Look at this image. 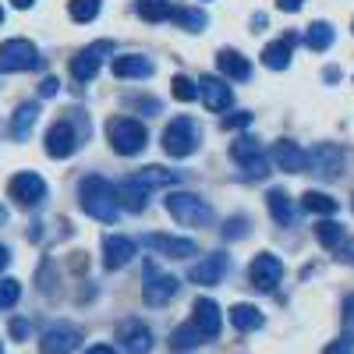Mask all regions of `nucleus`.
<instances>
[{"label": "nucleus", "instance_id": "3", "mask_svg": "<svg viewBox=\"0 0 354 354\" xmlns=\"http://www.w3.org/2000/svg\"><path fill=\"white\" fill-rule=\"evenodd\" d=\"M198 142H202V128L195 117H174V121L163 128V149L167 156H177V160H185L198 149Z\"/></svg>", "mask_w": 354, "mask_h": 354}, {"label": "nucleus", "instance_id": "20", "mask_svg": "<svg viewBox=\"0 0 354 354\" xmlns=\"http://www.w3.org/2000/svg\"><path fill=\"white\" fill-rule=\"evenodd\" d=\"M113 192H117V205H121V209H128V213H142L145 205H149V198H145V195H149V188L135 185L131 177H128V181H121Z\"/></svg>", "mask_w": 354, "mask_h": 354}, {"label": "nucleus", "instance_id": "44", "mask_svg": "<svg viewBox=\"0 0 354 354\" xmlns=\"http://www.w3.org/2000/svg\"><path fill=\"white\" fill-rule=\"evenodd\" d=\"M301 4H305V0H277V8H280V11H287V15L301 11Z\"/></svg>", "mask_w": 354, "mask_h": 354}, {"label": "nucleus", "instance_id": "38", "mask_svg": "<svg viewBox=\"0 0 354 354\" xmlns=\"http://www.w3.org/2000/svg\"><path fill=\"white\" fill-rule=\"evenodd\" d=\"M245 177H252V181H262V177H270V163H266V156H255L245 163Z\"/></svg>", "mask_w": 354, "mask_h": 354}, {"label": "nucleus", "instance_id": "24", "mask_svg": "<svg viewBox=\"0 0 354 354\" xmlns=\"http://www.w3.org/2000/svg\"><path fill=\"white\" fill-rule=\"evenodd\" d=\"M216 64H220V71H223L227 78H238V82H245V78L252 75V64H248V57H241L238 50H220Z\"/></svg>", "mask_w": 354, "mask_h": 354}, {"label": "nucleus", "instance_id": "47", "mask_svg": "<svg viewBox=\"0 0 354 354\" xmlns=\"http://www.w3.org/2000/svg\"><path fill=\"white\" fill-rule=\"evenodd\" d=\"M8 262H11V255H8V248H4V245H0V270H4Z\"/></svg>", "mask_w": 354, "mask_h": 354}, {"label": "nucleus", "instance_id": "10", "mask_svg": "<svg viewBox=\"0 0 354 354\" xmlns=\"http://www.w3.org/2000/svg\"><path fill=\"white\" fill-rule=\"evenodd\" d=\"M82 135L71 128V121H57L50 131H46V156L53 160H68L75 149H78Z\"/></svg>", "mask_w": 354, "mask_h": 354}, {"label": "nucleus", "instance_id": "4", "mask_svg": "<svg viewBox=\"0 0 354 354\" xmlns=\"http://www.w3.org/2000/svg\"><path fill=\"white\" fill-rule=\"evenodd\" d=\"M167 213L185 223V227H205L213 220V209L205 205V198H198L195 192H167Z\"/></svg>", "mask_w": 354, "mask_h": 354}, {"label": "nucleus", "instance_id": "48", "mask_svg": "<svg viewBox=\"0 0 354 354\" xmlns=\"http://www.w3.org/2000/svg\"><path fill=\"white\" fill-rule=\"evenodd\" d=\"M11 4H15V8H21V11H25V8H32V4H36V0H11Z\"/></svg>", "mask_w": 354, "mask_h": 354}, {"label": "nucleus", "instance_id": "22", "mask_svg": "<svg viewBox=\"0 0 354 354\" xmlns=\"http://www.w3.org/2000/svg\"><path fill=\"white\" fill-rule=\"evenodd\" d=\"M121 340H124V351L128 354H145V351L153 347V333L145 330L142 322H135V319L121 326Z\"/></svg>", "mask_w": 354, "mask_h": 354}, {"label": "nucleus", "instance_id": "37", "mask_svg": "<svg viewBox=\"0 0 354 354\" xmlns=\"http://www.w3.org/2000/svg\"><path fill=\"white\" fill-rule=\"evenodd\" d=\"M18 298H21V283L18 280H0V308H11V305H18Z\"/></svg>", "mask_w": 354, "mask_h": 354}, {"label": "nucleus", "instance_id": "28", "mask_svg": "<svg viewBox=\"0 0 354 354\" xmlns=\"http://www.w3.org/2000/svg\"><path fill=\"white\" fill-rule=\"evenodd\" d=\"M301 202H305V209L315 213V216H333V213L340 209V202H337L333 195H326V192H312V188L305 192Z\"/></svg>", "mask_w": 354, "mask_h": 354}, {"label": "nucleus", "instance_id": "12", "mask_svg": "<svg viewBox=\"0 0 354 354\" xmlns=\"http://www.w3.org/2000/svg\"><path fill=\"white\" fill-rule=\"evenodd\" d=\"M227 270H230V259L223 252H213V255H205V259H198L192 266V280L202 283V287H213V283H220L227 277Z\"/></svg>", "mask_w": 354, "mask_h": 354}, {"label": "nucleus", "instance_id": "42", "mask_svg": "<svg viewBox=\"0 0 354 354\" xmlns=\"http://www.w3.org/2000/svg\"><path fill=\"white\" fill-rule=\"evenodd\" d=\"M322 354H354V344H351V340H333Z\"/></svg>", "mask_w": 354, "mask_h": 354}, {"label": "nucleus", "instance_id": "30", "mask_svg": "<svg viewBox=\"0 0 354 354\" xmlns=\"http://www.w3.org/2000/svg\"><path fill=\"white\" fill-rule=\"evenodd\" d=\"M198 344H205V337L198 333L195 322H185V326H177L170 333V347H177V351H188V347H198Z\"/></svg>", "mask_w": 354, "mask_h": 354}, {"label": "nucleus", "instance_id": "29", "mask_svg": "<svg viewBox=\"0 0 354 354\" xmlns=\"http://www.w3.org/2000/svg\"><path fill=\"white\" fill-rule=\"evenodd\" d=\"M333 25L330 21H312L308 25V32H305V43H308V50H330V43H333Z\"/></svg>", "mask_w": 354, "mask_h": 354}, {"label": "nucleus", "instance_id": "33", "mask_svg": "<svg viewBox=\"0 0 354 354\" xmlns=\"http://www.w3.org/2000/svg\"><path fill=\"white\" fill-rule=\"evenodd\" d=\"M315 238H319V245H326V248H340V241H344V227L333 223V220H322V223L315 227Z\"/></svg>", "mask_w": 354, "mask_h": 354}, {"label": "nucleus", "instance_id": "1", "mask_svg": "<svg viewBox=\"0 0 354 354\" xmlns=\"http://www.w3.org/2000/svg\"><path fill=\"white\" fill-rule=\"evenodd\" d=\"M78 205L100 223H113L117 213H121L113 185L106 181V177H100V174H85L78 181Z\"/></svg>", "mask_w": 354, "mask_h": 354}, {"label": "nucleus", "instance_id": "6", "mask_svg": "<svg viewBox=\"0 0 354 354\" xmlns=\"http://www.w3.org/2000/svg\"><path fill=\"white\" fill-rule=\"evenodd\" d=\"M8 195L21 205V209H36V205L46 198V181H43L39 174H32V170H21V174L11 177Z\"/></svg>", "mask_w": 354, "mask_h": 354}, {"label": "nucleus", "instance_id": "49", "mask_svg": "<svg viewBox=\"0 0 354 354\" xmlns=\"http://www.w3.org/2000/svg\"><path fill=\"white\" fill-rule=\"evenodd\" d=\"M4 220H8V213H4V209H0V223H4Z\"/></svg>", "mask_w": 354, "mask_h": 354}, {"label": "nucleus", "instance_id": "9", "mask_svg": "<svg viewBox=\"0 0 354 354\" xmlns=\"http://www.w3.org/2000/svg\"><path fill=\"white\" fill-rule=\"evenodd\" d=\"M110 50H113V43H106V39H100V43H93V46H85V50H78L75 61H71L75 82H93L96 71H100V64H103V53H110Z\"/></svg>", "mask_w": 354, "mask_h": 354}, {"label": "nucleus", "instance_id": "32", "mask_svg": "<svg viewBox=\"0 0 354 354\" xmlns=\"http://www.w3.org/2000/svg\"><path fill=\"white\" fill-rule=\"evenodd\" d=\"M145 21H167L170 18V0H138V8H135Z\"/></svg>", "mask_w": 354, "mask_h": 354}, {"label": "nucleus", "instance_id": "25", "mask_svg": "<svg viewBox=\"0 0 354 354\" xmlns=\"http://www.w3.org/2000/svg\"><path fill=\"white\" fill-rule=\"evenodd\" d=\"M36 121H39V106H36V103H21V106L15 110V117H11V135H15L18 142H25L28 131L36 128Z\"/></svg>", "mask_w": 354, "mask_h": 354}, {"label": "nucleus", "instance_id": "21", "mask_svg": "<svg viewBox=\"0 0 354 354\" xmlns=\"http://www.w3.org/2000/svg\"><path fill=\"white\" fill-rule=\"evenodd\" d=\"M273 163L287 174H301L305 170V149L294 142H277L273 145Z\"/></svg>", "mask_w": 354, "mask_h": 354}, {"label": "nucleus", "instance_id": "2", "mask_svg": "<svg viewBox=\"0 0 354 354\" xmlns=\"http://www.w3.org/2000/svg\"><path fill=\"white\" fill-rule=\"evenodd\" d=\"M106 138L113 145V153L121 156H135L145 149V142H149V135H145V124L135 121V117H110L106 121Z\"/></svg>", "mask_w": 354, "mask_h": 354}, {"label": "nucleus", "instance_id": "52", "mask_svg": "<svg viewBox=\"0 0 354 354\" xmlns=\"http://www.w3.org/2000/svg\"><path fill=\"white\" fill-rule=\"evenodd\" d=\"M351 198H354V195H351Z\"/></svg>", "mask_w": 354, "mask_h": 354}, {"label": "nucleus", "instance_id": "40", "mask_svg": "<svg viewBox=\"0 0 354 354\" xmlns=\"http://www.w3.org/2000/svg\"><path fill=\"white\" fill-rule=\"evenodd\" d=\"M248 124H252V113L248 110H238V113L223 117V128H248Z\"/></svg>", "mask_w": 354, "mask_h": 354}, {"label": "nucleus", "instance_id": "50", "mask_svg": "<svg viewBox=\"0 0 354 354\" xmlns=\"http://www.w3.org/2000/svg\"><path fill=\"white\" fill-rule=\"evenodd\" d=\"M0 21H4V8H0Z\"/></svg>", "mask_w": 354, "mask_h": 354}, {"label": "nucleus", "instance_id": "17", "mask_svg": "<svg viewBox=\"0 0 354 354\" xmlns=\"http://www.w3.org/2000/svg\"><path fill=\"white\" fill-rule=\"evenodd\" d=\"M131 181L142 185V188H174V185H181L185 181V174L181 170H167V167H145L138 174H131Z\"/></svg>", "mask_w": 354, "mask_h": 354}, {"label": "nucleus", "instance_id": "8", "mask_svg": "<svg viewBox=\"0 0 354 354\" xmlns=\"http://www.w3.org/2000/svg\"><path fill=\"white\" fill-rule=\"evenodd\" d=\"M82 340V330L71 326V322H53L46 326V333L39 337V351L43 354H71Z\"/></svg>", "mask_w": 354, "mask_h": 354}, {"label": "nucleus", "instance_id": "35", "mask_svg": "<svg viewBox=\"0 0 354 354\" xmlns=\"http://www.w3.org/2000/svg\"><path fill=\"white\" fill-rule=\"evenodd\" d=\"M68 15H71L75 21H93V18L100 15V0H71Z\"/></svg>", "mask_w": 354, "mask_h": 354}, {"label": "nucleus", "instance_id": "16", "mask_svg": "<svg viewBox=\"0 0 354 354\" xmlns=\"http://www.w3.org/2000/svg\"><path fill=\"white\" fill-rule=\"evenodd\" d=\"M142 245H149V248H156V252H163V255H170V259H192V255L198 252L195 241H188V238H170V234H145Z\"/></svg>", "mask_w": 354, "mask_h": 354}, {"label": "nucleus", "instance_id": "36", "mask_svg": "<svg viewBox=\"0 0 354 354\" xmlns=\"http://www.w3.org/2000/svg\"><path fill=\"white\" fill-rule=\"evenodd\" d=\"M170 85H174V96L181 100V103H192V100H198V88H195V82H192V78L177 75V78H174Z\"/></svg>", "mask_w": 354, "mask_h": 354}, {"label": "nucleus", "instance_id": "43", "mask_svg": "<svg viewBox=\"0 0 354 354\" xmlns=\"http://www.w3.org/2000/svg\"><path fill=\"white\" fill-rule=\"evenodd\" d=\"M344 326L354 333V294H351V298L344 301Z\"/></svg>", "mask_w": 354, "mask_h": 354}, {"label": "nucleus", "instance_id": "27", "mask_svg": "<svg viewBox=\"0 0 354 354\" xmlns=\"http://www.w3.org/2000/svg\"><path fill=\"white\" fill-rule=\"evenodd\" d=\"M230 322L241 333H255V330H262V312L255 305H234L230 308Z\"/></svg>", "mask_w": 354, "mask_h": 354}, {"label": "nucleus", "instance_id": "51", "mask_svg": "<svg viewBox=\"0 0 354 354\" xmlns=\"http://www.w3.org/2000/svg\"><path fill=\"white\" fill-rule=\"evenodd\" d=\"M0 354H4V347H0Z\"/></svg>", "mask_w": 354, "mask_h": 354}, {"label": "nucleus", "instance_id": "19", "mask_svg": "<svg viewBox=\"0 0 354 354\" xmlns=\"http://www.w3.org/2000/svg\"><path fill=\"white\" fill-rule=\"evenodd\" d=\"M113 75L117 78H149L153 75V61L142 53H124V57H113Z\"/></svg>", "mask_w": 354, "mask_h": 354}, {"label": "nucleus", "instance_id": "39", "mask_svg": "<svg viewBox=\"0 0 354 354\" xmlns=\"http://www.w3.org/2000/svg\"><path fill=\"white\" fill-rule=\"evenodd\" d=\"M245 234H248V220L245 216H230L223 223V238H245Z\"/></svg>", "mask_w": 354, "mask_h": 354}, {"label": "nucleus", "instance_id": "45", "mask_svg": "<svg viewBox=\"0 0 354 354\" xmlns=\"http://www.w3.org/2000/svg\"><path fill=\"white\" fill-rule=\"evenodd\" d=\"M11 337H18V340L28 337V322H25V319H15V322H11Z\"/></svg>", "mask_w": 354, "mask_h": 354}, {"label": "nucleus", "instance_id": "18", "mask_svg": "<svg viewBox=\"0 0 354 354\" xmlns=\"http://www.w3.org/2000/svg\"><path fill=\"white\" fill-rule=\"evenodd\" d=\"M177 287H181V283H177V277H170V273H160V277H149V283H145L142 287V298L145 301H149V305H167L170 298H174V294H177Z\"/></svg>", "mask_w": 354, "mask_h": 354}, {"label": "nucleus", "instance_id": "26", "mask_svg": "<svg viewBox=\"0 0 354 354\" xmlns=\"http://www.w3.org/2000/svg\"><path fill=\"white\" fill-rule=\"evenodd\" d=\"M266 202H270V213L280 227H290L294 223V205H290V195L283 188H273L270 195H266Z\"/></svg>", "mask_w": 354, "mask_h": 354}, {"label": "nucleus", "instance_id": "7", "mask_svg": "<svg viewBox=\"0 0 354 354\" xmlns=\"http://www.w3.org/2000/svg\"><path fill=\"white\" fill-rule=\"evenodd\" d=\"M305 167H312V174L322 177V181H333V177L344 174V153L330 142H319L312 153H305Z\"/></svg>", "mask_w": 354, "mask_h": 354}, {"label": "nucleus", "instance_id": "23", "mask_svg": "<svg viewBox=\"0 0 354 354\" xmlns=\"http://www.w3.org/2000/svg\"><path fill=\"white\" fill-rule=\"evenodd\" d=\"M290 50H294V36H283V39L270 43V46L262 50V64L273 68V71H283L290 64Z\"/></svg>", "mask_w": 354, "mask_h": 354}, {"label": "nucleus", "instance_id": "46", "mask_svg": "<svg viewBox=\"0 0 354 354\" xmlns=\"http://www.w3.org/2000/svg\"><path fill=\"white\" fill-rule=\"evenodd\" d=\"M85 354H117L113 347H106V344H96V347H88Z\"/></svg>", "mask_w": 354, "mask_h": 354}, {"label": "nucleus", "instance_id": "15", "mask_svg": "<svg viewBox=\"0 0 354 354\" xmlns=\"http://www.w3.org/2000/svg\"><path fill=\"white\" fill-rule=\"evenodd\" d=\"M131 259H135V241L121 238V234H106L103 238V266L106 270H124Z\"/></svg>", "mask_w": 354, "mask_h": 354}, {"label": "nucleus", "instance_id": "11", "mask_svg": "<svg viewBox=\"0 0 354 354\" xmlns=\"http://www.w3.org/2000/svg\"><path fill=\"white\" fill-rule=\"evenodd\" d=\"M280 277H283V262H280L277 255L262 252V255L252 259V270H248L252 287H259V290H273V287L280 283Z\"/></svg>", "mask_w": 354, "mask_h": 354}, {"label": "nucleus", "instance_id": "13", "mask_svg": "<svg viewBox=\"0 0 354 354\" xmlns=\"http://www.w3.org/2000/svg\"><path fill=\"white\" fill-rule=\"evenodd\" d=\"M192 322L198 326V333L205 340H216L220 337V326H223V315H220V305L209 301V298H198L195 308H192Z\"/></svg>", "mask_w": 354, "mask_h": 354}, {"label": "nucleus", "instance_id": "14", "mask_svg": "<svg viewBox=\"0 0 354 354\" xmlns=\"http://www.w3.org/2000/svg\"><path fill=\"white\" fill-rule=\"evenodd\" d=\"M195 88H198V96H202L205 110H213V113L227 110L230 100H234L230 88H227V82H223V78H213V75H202V78L195 82Z\"/></svg>", "mask_w": 354, "mask_h": 354}, {"label": "nucleus", "instance_id": "34", "mask_svg": "<svg viewBox=\"0 0 354 354\" xmlns=\"http://www.w3.org/2000/svg\"><path fill=\"white\" fill-rule=\"evenodd\" d=\"M230 156L238 160V163H248V160L262 156V145H259L255 138H238V142L230 145Z\"/></svg>", "mask_w": 354, "mask_h": 354}, {"label": "nucleus", "instance_id": "41", "mask_svg": "<svg viewBox=\"0 0 354 354\" xmlns=\"http://www.w3.org/2000/svg\"><path fill=\"white\" fill-rule=\"evenodd\" d=\"M57 88H61V82H57V78H43L39 82V96L50 100V96H57Z\"/></svg>", "mask_w": 354, "mask_h": 354}, {"label": "nucleus", "instance_id": "5", "mask_svg": "<svg viewBox=\"0 0 354 354\" xmlns=\"http://www.w3.org/2000/svg\"><path fill=\"white\" fill-rule=\"evenodd\" d=\"M28 68H39V50L28 39L0 43V71L11 75V71H28Z\"/></svg>", "mask_w": 354, "mask_h": 354}, {"label": "nucleus", "instance_id": "31", "mask_svg": "<svg viewBox=\"0 0 354 354\" xmlns=\"http://www.w3.org/2000/svg\"><path fill=\"white\" fill-rule=\"evenodd\" d=\"M170 15L181 21V28H188V32H202V28L209 25V15L198 11V8H174Z\"/></svg>", "mask_w": 354, "mask_h": 354}]
</instances>
